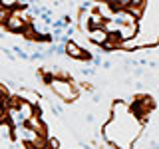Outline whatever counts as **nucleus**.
I'll return each instance as SVG.
<instances>
[{"label":"nucleus","mask_w":159,"mask_h":149,"mask_svg":"<svg viewBox=\"0 0 159 149\" xmlns=\"http://www.w3.org/2000/svg\"><path fill=\"white\" fill-rule=\"evenodd\" d=\"M50 88H52L60 97H64V102H74V99L80 96L78 88L74 86L72 79H56L54 78L52 84H50Z\"/></svg>","instance_id":"nucleus-1"},{"label":"nucleus","mask_w":159,"mask_h":149,"mask_svg":"<svg viewBox=\"0 0 159 149\" xmlns=\"http://www.w3.org/2000/svg\"><path fill=\"white\" fill-rule=\"evenodd\" d=\"M4 28H6V30H10V32H16V34H24V30H26L28 26H26V24H24L22 20H20V18L16 16V14L12 12V14L8 16L6 24H4Z\"/></svg>","instance_id":"nucleus-2"},{"label":"nucleus","mask_w":159,"mask_h":149,"mask_svg":"<svg viewBox=\"0 0 159 149\" xmlns=\"http://www.w3.org/2000/svg\"><path fill=\"white\" fill-rule=\"evenodd\" d=\"M88 38L92 40L93 44H98V46H103V44L107 42V32L103 28H92L88 32Z\"/></svg>","instance_id":"nucleus-3"},{"label":"nucleus","mask_w":159,"mask_h":149,"mask_svg":"<svg viewBox=\"0 0 159 149\" xmlns=\"http://www.w3.org/2000/svg\"><path fill=\"white\" fill-rule=\"evenodd\" d=\"M10 10H4L2 6H0V26H4V24H6V20H8V16H10Z\"/></svg>","instance_id":"nucleus-4"}]
</instances>
